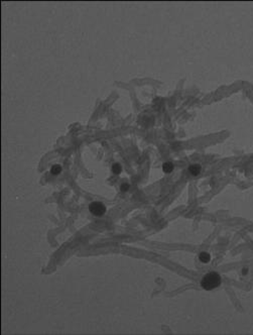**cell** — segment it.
Instances as JSON below:
<instances>
[{"label":"cell","mask_w":253,"mask_h":335,"mask_svg":"<svg viewBox=\"0 0 253 335\" xmlns=\"http://www.w3.org/2000/svg\"><path fill=\"white\" fill-rule=\"evenodd\" d=\"M221 285V277L217 273H208L203 277L201 281V286L203 289L207 291H211L213 289L218 288Z\"/></svg>","instance_id":"cell-1"},{"label":"cell","mask_w":253,"mask_h":335,"mask_svg":"<svg viewBox=\"0 0 253 335\" xmlns=\"http://www.w3.org/2000/svg\"><path fill=\"white\" fill-rule=\"evenodd\" d=\"M89 209H90V212L93 215L98 216V217L104 215L105 212H106V207H105V205L101 202L91 203L90 206H89Z\"/></svg>","instance_id":"cell-2"},{"label":"cell","mask_w":253,"mask_h":335,"mask_svg":"<svg viewBox=\"0 0 253 335\" xmlns=\"http://www.w3.org/2000/svg\"><path fill=\"white\" fill-rule=\"evenodd\" d=\"M201 166L198 165V164H195V165H191L189 167V172H190L191 175L193 176H198V175L201 173Z\"/></svg>","instance_id":"cell-3"},{"label":"cell","mask_w":253,"mask_h":335,"mask_svg":"<svg viewBox=\"0 0 253 335\" xmlns=\"http://www.w3.org/2000/svg\"><path fill=\"white\" fill-rule=\"evenodd\" d=\"M199 259H200V261H201L202 263H209L210 259H211V256H210L208 252L203 251V252H201V254H199Z\"/></svg>","instance_id":"cell-4"},{"label":"cell","mask_w":253,"mask_h":335,"mask_svg":"<svg viewBox=\"0 0 253 335\" xmlns=\"http://www.w3.org/2000/svg\"><path fill=\"white\" fill-rule=\"evenodd\" d=\"M163 170L165 173H170L172 172V170H174V165H172L170 161H167V163H165L163 165Z\"/></svg>","instance_id":"cell-5"},{"label":"cell","mask_w":253,"mask_h":335,"mask_svg":"<svg viewBox=\"0 0 253 335\" xmlns=\"http://www.w3.org/2000/svg\"><path fill=\"white\" fill-rule=\"evenodd\" d=\"M61 172V167L60 165H54L51 169V173L52 175H59Z\"/></svg>","instance_id":"cell-6"},{"label":"cell","mask_w":253,"mask_h":335,"mask_svg":"<svg viewBox=\"0 0 253 335\" xmlns=\"http://www.w3.org/2000/svg\"><path fill=\"white\" fill-rule=\"evenodd\" d=\"M121 171H122V168L119 164H114V165L112 166V172L114 173V174L119 175L120 173H121Z\"/></svg>","instance_id":"cell-7"},{"label":"cell","mask_w":253,"mask_h":335,"mask_svg":"<svg viewBox=\"0 0 253 335\" xmlns=\"http://www.w3.org/2000/svg\"><path fill=\"white\" fill-rule=\"evenodd\" d=\"M120 189H121L122 192H126V191H128V189H129V185L128 184H122L121 187H120Z\"/></svg>","instance_id":"cell-8"}]
</instances>
